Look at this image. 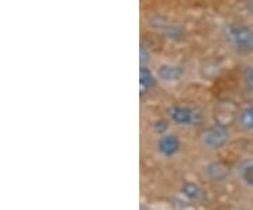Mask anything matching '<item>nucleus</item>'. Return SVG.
<instances>
[{"instance_id": "1", "label": "nucleus", "mask_w": 253, "mask_h": 210, "mask_svg": "<svg viewBox=\"0 0 253 210\" xmlns=\"http://www.w3.org/2000/svg\"><path fill=\"white\" fill-rule=\"evenodd\" d=\"M225 38L231 48L238 54H253V28L242 24L232 23L225 28Z\"/></svg>"}, {"instance_id": "2", "label": "nucleus", "mask_w": 253, "mask_h": 210, "mask_svg": "<svg viewBox=\"0 0 253 210\" xmlns=\"http://www.w3.org/2000/svg\"><path fill=\"white\" fill-rule=\"evenodd\" d=\"M168 116L177 126H199L204 120L201 110L181 105H174L169 107Z\"/></svg>"}, {"instance_id": "3", "label": "nucleus", "mask_w": 253, "mask_h": 210, "mask_svg": "<svg viewBox=\"0 0 253 210\" xmlns=\"http://www.w3.org/2000/svg\"><path fill=\"white\" fill-rule=\"evenodd\" d=\"M229 137H231V133H229L228 126L225 123L217 121V123H214L212 126H210L203 131L201 141L208 150L215 151V150H219V148L225 146L226 143L229 141Z\"/></svg>"}, {"instance_id": "4", "label": "nucleus", "mask_w": 253, "mask_h": 210, "mask_svg": "<svg viewBox=\"0 0 253 210\" xmlns=\"http://www.w3.org/2000/svg\"><path fill=\"white\" fill-rule=\"evenodd\" d=\"M180 140L174 134L166 133V134L161 136L159 141H158V151L161 156L166 157V158H172V157L176 156L180 151Z\"/></svg>"}, {"instance_id": "5", "label": "nucleus", "mask_w": 253, "mask_h": 210, "mask_svg": "<svg viewBox=\"0 0 253 210\" xmlns=\"http://www.w3.org/2000/svg\"><path fill=\"white\" fill-rule=\"evenodd\" d=\"M184 69L180 65L176 64H162L156 69V76L163 82H176L181 79Z\"/></svg>"}, {"instance_id": "6", "label": "nucleus", "mask_w": 253, "mask_h": 210, "mask_svg": "<svg viewBox=\"0 0 253 210\" xmlns=\"http://www.w3.org/2000/svg\"><path fill=\"white\" fill-rule=\"evenodd\" d=\"M156 73L151 71V68H148L146 65H141L139 68V93L141 96H144L145 93L151 91L156 83Z\"/></svg>"}, {"instance_id": "7", "label": "nucleus", "mask_w": 253, "mask_h": 210, "mask_svg": "<svg viewBox=\"0 0 253 210\" xmlns=\"http://www.w3.org/2000/svg\"><path fill=\"white\" fill-rule=\"evenodd\" d=\"M181 193L189 199V201L194 202H203L207 196H206V192L204 189H201L199 185L193 182H186L181 188Z\"/></svg>"}, {"instance_id": "8", "label": "nucleus", "mask_w": 253, "mask_h": 210, "mask_svg": "<svg viewBox=\"0 0 253 210\" xmlns=\"http://www.w3.org/2000/svg\"><path fill=\"white\" fill-rule=\"evenodd\" d=\"M238 175L245 185L253 188V158H248L241 162L238 166Z\"/></svg>"}, {"instance_id": "9", "label": "nucleus", "mask_w": 253, "mask_h": 210, "mask_svg": "<svg viewBox=\"0 0 253 210\" xmlns=\"http://www.w3.org/2000/svg\"><path fill=\"white\" fill-rule=\"evenodd\" d=\"M207 174L212 181H224L229 175V168L221 162H214V164L208 165Z\"/></svg>"}, {"instance_id": "10", "label": "nucleus", "mask_w": 253, "mask_h": 210, "mask_svg": "<svg viewBox=\"0 0 253 210\" xmlns=\"http://www.w3.org/2000/svg\"><path fill=\"white\" fill-rule=\"evenodd\" d=\"M239 126L244 130H253V105L245 107L239 113Z\"/></svg>"}, {"instance_id": "11", "label": "nucleus", "mask_w": 253, "mask_h": 210, "mask_svg": "<svg viewBox=\"0 0 253 210\" xmlns=\"http://www.w3.org/2000/svg\"><path fill=\"white\" fill-rule=\"evenodd\" d=\"M168 123L165 121V120H159V121H156L154 124L155 131L159 134V136H163V134H166V131H168Z\"/></svg>"}, {"instance_id": "12", "label": "nucleus", "mask_w": 253, "mask_h": 210, "mask_svg": "<svg viewBox=\"0 0 253 210\" xmlns=\"http://www.w3.org/2000/svg\"><path fill=\"white\" fill-rule=\"evenodd\" d=\"M245 83H246L248 91L253 93V66L245 72Z\"/></svg>"}]
</instances>
